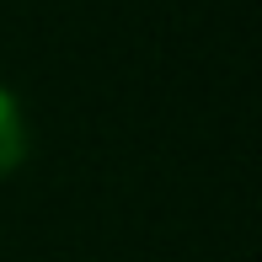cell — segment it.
<instances>
[{
  "label": "cell",
  "mask_w": 262,
  "mask_h": 262,
  "mask_svg": "<svg viewBox=\"0 0 262 262\" xmlns=\"http://www.w3.org/2000/svg\"><path fill=\"white\" fill-rule=\"evenodd\" d=\"M16 161H21V113H16V102L0 91V171H11Z\"/></svg>",
  "instance_id": "cell-1"
}]
</instances>
